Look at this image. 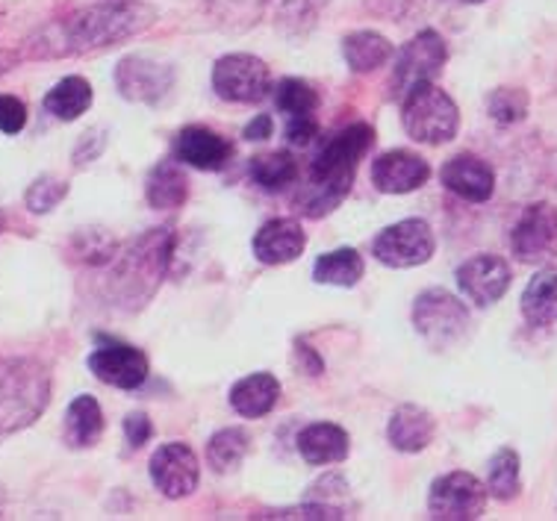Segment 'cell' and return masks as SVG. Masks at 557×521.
Wrapping results in <instances>:
<instances>
[{
  "mask_svg": "<svg viewBox=\"0 0 557 521\" xmlns=\"http://www.w3.org/2000/svg\"><path fill=\"white\" fill-rule=\"evenodd\" d=\"M153 21L157 10L145 0H103L48 21L24 41V57L62 60V57L107 51L112 45L143 36L148 27H153Z\"/></svg>",
  "mask_w": 557,
  "mask_h": 521,
  "instance_id": "6da1fadb",
  "label": "cell"
},
{
  "mask_svg": "<svg viewBox=\"0 0 557 521\" xmlns=\"http://www.w3.org/2000/svg\"><path fill=\"white\" fill-rule=\"evenodd\" d=\"M372 145H375V131L363 121L334 133L322 145V151L315 153L310 165V183L295 195V210L307 219H322L327 212H334L348 198L357 169Z\"/></svg>",
  "mask_w": 557,
  "mask_h": 521,
  "instance_id": "7a4b0ae2",
  "label": "cell"
},
{
  "mask_svg": "<svg viewBox=\"0 0 557 521\" xmlns=\"http://www.w3.org/2000/svg\"><path fill=\"white\" fill-rule=\"evenodd\" d=\"M174 236L169 227L148 231L139 239H133L124 251L112 257L110 291L112 298L124 303L127 310H139L165 277V269L172 262Z\"/></svg>",
  "mask_w": 557,
  "mask_h": 521,
  "instance_id": "3957f363",
  "label": "cell"
},
{
  "mask_svg": "<svg viewBox=\"0 0 557 521\" xmlns=\"http://www.w3.org/2000/svg\"><path fill=\"white\" fill-rule=\"evenodd\" d=\"M51 374L30 357H0V436H10L48 410Z\"/></svg>",
  "mask_w": 557,
  "mask_h": 521,
  "instance_id": "277c9868",
  "label": "cell"
},
{
  "mask_svg": "<svg viewBox=\"0 0 557 521\" xmlns=\"http://www.w3.org/2000/svg\"><path fill=\"white\" fill-rule=\"evenodd\" d=\"M401 121L413 141L446 145L460 131V110L451 101V95L436 83H422L401 101Z\"/></svg>",
  "mask_w": 557,
  "mask_h": 521,
  "instance_id": "5b68a950",
  "label": "cell"
},
{
  "mask_svg": "<svg viewBox=\"0 0 557 521\" xmlns=\"http://www.w3.org/2000/svg\"><path fill=\"white\" fill-rule=\"evenodd\" d=\"M469 324L472 319H469L467 303L455 298L451 291L428 289L416 298L413 327L434 351H448L457 342L467 339Z\"/></svg>",
  "mask_w": 557,
  "mask_h": 521,
  "instance_id": "8992f818",
  "label": "cell"
},
{
  "mask_svg": "<svg viewBox=\"0 0 557 521\" xmlns=\"http://www.w3.org/2000/svg\"><path fill=\"white\" fill-rule=\"evenodd\" d=\"M448 62V45L436 30H422L419 36L407 41L405 48L396 53V65L389 74V101H405L407 95L422 86V83H434L440 71Z\"/></svg>",
  "mask_w": 557,
  "mask_h": 521,
  "instance_id": "52a82bcc",
  "label": "cell"
},
{
  "mask_svg": "<svg viewBox=\"0 0 557 521\" xmlns=\"http://www.w3.org/2000/svg\"><path fill=\"white\" fill-rule=\"evenodd\" d=\"M490 492L469 471H448L428 492V512L440 521H475L484 516Z\"/></svg>",
  "mask_w": 557,
  "mask_h": 521,
  "instance_id": "ba28073f",
  "label": "cell"
},
{
  "mask_svg": "<svg viewBox=\"0 0 557 521\" xmlns=\"http://www.w3.org/2000/svg\"><path fill=\"white\" fill-rule=\"evenodd\" d=\"M436 251V239L431 224L422 219H405L389 224L372 241V257L389 269H413L425 265Z\"/></svg>",
  "mask_w": 557,
  "mask_h": 521,
  "instance_id": "9c48e42d",
  "label": "cell"
},
{
  "mask_svg": "<svg viewBox=\"0 0 557 521\" xmlns=\"http://www.w3.org/2000/svg\"><path fill=\"white\" fill-rule=\"evenodd\" d=\"M510 251L519 262L546 265L557 260V207L548 201L531 203L522 210L510 231Z\"/></svg>",
  "mask_w": 557,
  "mask_h": 521,
  "instance_id": "30bf717a",
  "label": "cell"
},
{
  "mask_svg": "<svg viewBox=\"0 0 557 521\" xmlns=\"http://www.w3.org/2000/svg\"><path fill=\"white\" fill-rule=\"evenodd\" d=\"M213 89L222 101L257 103L272 91V71L260 57L231 53L215 62Z\"/></svg>",
  "mask_w": 557,
  "mask_h": 521,
  "instance_id": "8fae6325",
  "label": "cell"
},
{
  "mask_svg": "<svg viewBox=\"0 0 557 521\" xmlns=\"http://www.w3.org/2000/svg\"><path fill=\"white\" fill-rule=\"evenodd\" d=\"M201 481V462L195 451L183 442L160 445L151 457V483L165 498H189Z\"/></svg>",
  "mask_w": 557,
  "mask_h": 521,
  "instance_id": "7c38bea8",
  "label": "cell"
},
{
  "mask_svg": "<svg viewBox=\"0 0 557 521\" xmlns=\"http://www.w3.org/2000/svg\"><path fill=\"white\" fill-rule=\"evenodd\" d=\"M510 281H513V271L505 257H496V253L469 257L457 269V286L475 307H493L502 301L510 289Z\"/></svg>",
  "mask_w": 557,
  "mask_h": 521,
  "instance_id": "4fadbf2b",
  "label": "cell"
},
{
  "mask_svg": "<svg viewBox=\"0 0 557 521\" xmlns=\"http://www.w3.org/2000/svg\"><path fill=\"white\" fill-rule=\"evenodd\" d=\"M89 371L107 386L115 389H139L148 381V357L133 345H122V342H103L86 360Z\"/></svg>",
  "mask_w": 557,
  "mask_h": 521,
  "instance_id": "5bb4252c",
  "label": "cell"
},
{
  "mask_svg": "<svg viewBox=\"0 0 557 521\" xmlns=\"http://www.w3.org/2000/svg\"><path fill=\"white\" fill-rule=\"evenodd\" d=\"M115 86L127 101L157 103L172 91L174 71L151 57H124L115 69Z\"/></svg>",
  "mask_w": 557,
  "mask_h": 521,
  "instance_id": "9a60e30c",
  "label": "cell"
},
{
  "mask_svg": "<svg viewBox=\"0 0 557 521\" xmlns=\"http://www.w3.org/2000/svg\"><path fill=\"white\" fill-rule=\"evenodd\" d=\"M440 181L451 195L463 198L469 203H484L496 191V171L486 160L475 153H457L443 165Z\"/></svg>",
  "mask_w": 557,
  "mask_h": 521,
  "instance_id": "2e32d148",
  "label": "cell"
},
{
  "mask_svg": "<svg viewBox=\"0 0 557 521\" xmlns=\"http://www.w3.org/2000/svg\"><path fill=\"white\" fill-rule=\"evenodd\" d=\"M431 181V165L419 153L389 151L372 162V183L384 195H407Z\"/></svg>",
  "mask_w": 557,
  "mask_h": 521,
  "instance_id": "e0dca14e",
  "label": "cell"
},
{
  "mask_svg": "<svg viewBox=\"0 0 557 521\" xmlns=\"http://www.w3.org/2000/svg\"><path fill=\"white\" fill-rule=\"evenodd\" d=\"M174 157L198 171H222L234 157V145L207 127H186L174 139Z\"/></svg>",
  "mask_w": 557,
  "mask_h": 521,
  "instance_id": "ac0fdd59",
  "label": "cell"
},
{
  "mask_svg": "<svg viewBox=\"0 0 557 521\" xmlns=\"http://www.w3.org/2000/svg\"><path fill=\"white\" fill-rule=\"evenodd\" d=\"M307 248V233L293 219H274L263 224L253 236V257L263 265H286L295 262Z\"/></svg>",
  "mask_w": 557,
  "mask_h": 521,
  "instance_id": "d6986e66",
  "label": "cell"
},
{
  "mask_svg": "<svg viewBox=\"0 0 557 521\" xmlns=\"http://www.w3.org/2000/svg\"><path fill=\"white\" fill-rule=\"evenodd\" d=\"M436 433L434 415L419 404H401L386 424V439L401 454L425 451Z\"/></svg>",
  "mask_w": 557,
  "mask_h": 521,
  "instance_id": "ffe728a7",
  "label": "cell"
},
{
  "mask_svg": "<svg viewBox=\"0 0 557 521\" xmlns=\"http://www.w3.org/2000/svg\"><path fill=\"white\" fill-rule=\"evenodd\" d=\"M348 451H351V439L334 421H315L298 436V454L310 466H334L343 462Z\"/></svg>",
  "mask_w": 557,
  "mask_h": 521,
  "instance_id": "44dd1931",
  "label": "cell"
},
{
  "mask_svg": "<svg viewBox=\"0 0 557 521\" xmlns=\"http://www.w3.org/2000/svg\"><path fill=\"white\" fill-rule=\"evenodd\" d=\"M281 401V383L269 371L248 374L231 389V407L243 419H263Z\"/></svg>",
  "mask_w": 557,
  "mask_h": 521,
  "instance_id": "7402d4cb",
  "label": "cell"
},
{
  "mask_svg": "<svg viewBox=\"0 0 557 521\" xmlns=\"http://www.w3.org/2000/svg\"><path fill=\"white\" fill-rule=\"evenodd\" d=\"M522 315L531 327L557 324V265L540 269L522 291Z\"/></svg>",
  "mask_w": 557,
  "mask_h": 521,
  "instance_id": "603a6c76",
  "label": "cell"
},
{
  "mask_svg": "<svg viewBox=\"0 0 557 521\" xmlns=\"http://www.w3.org/2000/svg\"><path fill=\"white\" fill-rule=\"evenodd\" d=\"M393 53L396 48L389 45V39L375 30H357L343 39V57L355 74H369V71L381 69L393 60Z\"/></svg>",
  "mask_w": 557,
  "mask_h": 521,
  "instance_id": "cb8c5ba5",
  "label": "cell"
},
{
  "mask_svg": "<svg viewBox=\"0 0 557 521\" xmlns=\"http://www.w3.org/2000/svg\"><path fill=\"white\" fill-rule=\"evenodd\" d=\"M62 433H65V442H69L72 448H91L95 442L101 439L103 433L101 404L95 401L91 395H77V398L69 404Z\"/></svg>",
  "mask_w": 557,
  "mask_h": 521,
  "instance_id": "d4e9b609",
  "label": "cell"
},
{
  "mask_svg": "<svg viewBox=\"0 0 557 521\" xmlns=\"http://www.w3.org/2000/svg\"><path fill=\"white\" fill-rule=\"evenodd\" d=\"M145 198L153 210H181L189 198V181L174 162H160L145 181Z\"/></svg>",
  "mask_w": 557,
  "mask_h": 521,
  "instance_id": "484cf974",
  "label": "cell"
},
{
  "mask_svg": "<svg viewBox=\"0 0 557 521\" xmlns=\"http://www.w3.org/2000/svg\"><path fill=\"white\" fill-rule=\"evenodd\" d=\"M363 257L355 248H336L331 253H322L313 265V281L322 286H339L351 289L363 281Z\"/></svg>",
  "mask_w": 557,
  "mask_h": 521,
  "instance_id": "4316f807",
  "label": "cell"
},
{
  "mask_svg": "<svg viewBox=\"0 0 557 521\" xmlns=\"http://www.w3.org/2000/svg\"><path fill=\"white\" fill-rule=\"evenodd\" d=\"M486 492L490 498L507 504L522 492V462L513 448H498L486 466Z\"/></svg>",
  "mask_w": 557,
  "mask_h": 521,
  "instance_id": "83f0119b",
  "label": "cell"
},
{
  "mask_svg": "<svg viewBox=\"0 0 557 521\" xmlns=\"http://www.w3.org/2000/svg\"><path fill=\"white\" fill-rule=\"evenodd\" d=\"M91 107V86L83 77H65L45 95V110L60 121H77Z\"/></svg>",
  "mask_w": 557,
  "mask_h": 521,
  "instance_id": "f1b7e54d",
  "label": "cell"
},
{
  "mask_svg": "<svg viewBox=\"0 0 557 521\" xmlns=\"http://www.w3.org/2000/svg\"><path fill=\"white\" fill-rule=\"evenodd\" d=\"M248 174L257 186H263L265 191H281L286 186H293L298 181V162L289 151H272L253 157L248 165Z\"/></svg>",
  "mask_w": 557,
  "mask_h": 521,
  "instance_id": "f546056e",
  "label": "cell"
},
{
  "mask_svg": "<svg viewBox=\"0 0 557 521\" xmlns=\"http://www.w3.org/2000/svg\"><path fill=\"white\" fill-rule=\"evenodd\" d=\"M327 3L331 0H284L277 7L274 27L284 33L286 39H305L315 30L319 15H322V10H327Z\"/></svg>",
  "mask_w": 557,
  "mask_h": 521,
  "instance_id": "4dcf8cb0",
  "label": "cell"
},
{
  "mask_svg": "<svg viewBox=\"0 0 557 521\" xmlns=\"http://www.w3.org/2000/svg\"><path fill=\"white\" fill-rule=\"evenodd\" d=\"M269 0H207V12L213 15L224 30H248L263 15Z\"/></svg>",
  "mask_w": 557,
  "mask_h": 521,
  "instance_id": "1f68e13d",
  "label": "cell"
},
{
  "mask_svg": "<svg viewBox=\"0 0 557 521\" xmlns=\"http://www.w3.org/2000/svg\"><path fill=\"white\" fill-rule=\"evenodd\" d=\"M248 433L239 431V427H227V431H219L207 445V460L215 471H234L243 457L248 454Z\"/></svg>",
  "mask_w": 557,
  "mask_h": 521,
  "instance_id": "d6a6232c",
  "label": "cell"
},
{
  "mask_svg": "<svg viewBox=\"0 0 557 521\" xmlns=\"http://www.w3.org/2000/svg\"><path fill=\"white\" fill-rule=\"evenodd\" d=\"M531 98L525 89H513V86H502V89L490 91L486 98V112L490 119L502 124V127H513L519 121H525Z\"/></svg>",
  "mask_w": 557,
  "mask_h": 521,
  "instance_id": "836d02e7",
  "label": "cell"
},
{
  "mask_svg": "<svg viewBox=\"0 0 557 521\" xmlns=\"http://www.w3.org/2000/svg\"><path fill=\"white\" fill-rule=\"evenodd\" d=\"M274 103H277V110L284 112L286 119H293V115H315V110H319V95H315L310 83L289 77V80L277 83Z\"/></svg>",
  "mask_w": 557,
  "mask_h": 521,
  "instance_id": "e575fe53",
  "label": "cell"
},
{
  "mask_svg": "<svg viewBox=\"0 0 557 521\" xmlns=\"http://www.w3.org/2000/svg\"><path fill=\"white\" fill-rule=\"evenodd\" d=\"M69 195V186L57 177H39V181L33 183L30 189H27V207L36 215H45V212H51L53 207H60V201Z\"/></svg>",
  "mask_w": 557,
  "mask_h": 521,
  "instance_id": "d590c367",
  "label": "cell"
},
{
  "mask_svg": "<svg viewBox=\"0 0 557 521\" xmlns=\"http://www.w3.org/2000/svg\"><path fill=\"white\" fill-rule=\"evenodd\" d=\"M431 0H366V10L386 21H407L422 15Z\"/></svg>",
  "mask_w": 557,
  "mask_h": 521,
  "instance_id": "8d00e7d4",
  "label": "cell"
},
{
  "mask_svg": "<svg viewBox=\"0 0 557 521\" xmlns=\"http://www.w3.org/2000/svg\"><path fill=\"white\" fill-rule=\"evenodd\" d=\"M27 124V107L15 95H0V133L15 136Z\"/></svg>",
  "mask_w": 557,
  "mask_h": 521,
  "instance_id": "74e56055",
  "label": "cell"
},
{
  "mask_svg": "<svg viewBox=\"0 0 557 521\" xmlns=\"http://www.w3.org/2000/svg\"><path fill=\"white\" fill-rule=\"evenodd\" d=\"M319 136V121L315 115H293L286 119V141L295 148H307Z\"/></svg>",
  "mask_w": 557,
  "mask_h": 521,
  "instance_id": "f35d334b",
  "label": "cell"
},
{
  "mask_svg": "<svg viewBox=\"0 0 557 521\" xmlns=\"http://www.w3.org/2000/svg\"><path fill=\"white\" fill-rule=\"evenodd\" d=\"M124 436H127V445H131L133 451L143 448L145 442L153 436L151 419H148L145 412H131V415L124 419Z\"/></svg>",
  "mask_w": 557,
  "mask_h": 521,
  "instance_id": "ab89813d",
  "label": "cell"
},
{
  "mask_svg": "<svg viewBox=\"0 0 557 521\" xmlns=\"http://www.w3.org/2000/svg\"><path fill=\"white\" fill-rule=\"evenodd\" d=\"M272 131H274V121L272 115H257V119L245 127V139L248 141H265L272 139Z\"/></svg>",
  "mask_w": 557,
  "mask_h": 521,
  "instance_id": "60d3db41",
  "label": "cell"
},
{
  "mask_svg": "<svg viewBox=\"0 0 557 521\" xmlns=\"http://www.w3.org/2000/svg\"><path fill=\"white\" fill-rule=\"evenodd\" d=\"M298 360H305L307 365H310V369H307V374H310V377H319V374H322V360H319V357H315V351H310V348H307L305 342H298V345H295V362Z\"/></svg>",
  "mask_w": 557,
  "mask_h": 521,
  "instance_id": "b9f144b4",
  "label": "cell"
},
{
  "mask_svg": "<svg viewBox=\"0 0 557 521\" xmlns=\"http://www.w3.org/2000/svg\"><path fill=\"white\" fill-rule=\"evenodd\" d=\"M12 62H15V57H10V53H0V74H3V71H10Z\"/></svg>",
  "mask_w": 557,
  "mask_h": 521,
  "instance_id": "7bdbcfd3",
  "label": "cell"
},
{
  "mask_svg": "<svg viewBox=\"0 0 557 521\" xmlns=\"http://www.w3.org/2000/svg\"><path fill=\"white\" fill-rule=\"evenodd\" d=\"M457 3H472L475 7V3H486V0H457Z\"/></svg>",
  "mask_w": 557,
  "mask_h": 521,
  "instance_id": "ee69618b",
  "label": "cell"
}]
</instances>
